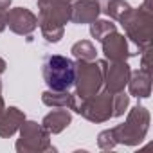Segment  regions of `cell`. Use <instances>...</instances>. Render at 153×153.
<instances>
[{
  "label": "cell",
  "mask_w": 153,
  "mask_h": 153,
  "mask_svg": "<svg viewBox=\"0 0 153 153\" xmlns=\"http://www.w3.org/2000/svg\"><path fill=\"white\" fill-rule=\"evenodd\" d=\"M43 76H45V83L52 90H67L74 85V78H76L74 61L61 56H51L43 65Z\"/></svg>",
  "instance_id": "obj_1"
}]
</instances>
